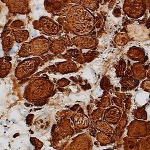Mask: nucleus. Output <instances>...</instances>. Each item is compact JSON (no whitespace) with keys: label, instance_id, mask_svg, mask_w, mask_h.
<instances>
[{"label":"nucleus","instance_id":"f257e3e1","mask_svg":"<svg viewBox=\"0 0 150 150\" xmlns=\"http://www.w3.org/2000/svg\"><path fill=\"white\" fill-rule=\"evenodd\" d=\"M145 0H124L123 10L125 15L132 19H139L147 10Z\"/></svg>","mask_w":150,"mask_h":150},{"label":"nucleus","instance_id":"f03ea898","mask_svg":"<svg viewBox=\"0 0 150 150\" xmlns=\"http://www.w3.org/2000/svg\"><path fill=\"white\" fill-rule=\"evenodd\" d=\"M126 33L129 36L130 40L133 41L144 42L150 38V29L145 26H142L137 23H132L126 27Z\"/></svg>","mask_w":150,"mask_h":150},{"label":"nucleus","instance_id":"7ed1b4c3","mask_svg":"<svg viewBox=\"0 0 150 150\" xmlns=\"http://www.w3.org/2000/svg\"><path fill=\"white\" fill-rule=\"evenodd\" d=\"M128 57L133 61H142L145 60V52L142 48L136 46H133L127 52Z\"/></svg>","mask_w":150,"mask_h":150},{"label":"nucleus","instance_id":"20e7f679","mask_svg":"<svg viewBox=\"0 0 150 150\" xmlns=\"http://www.w3.org/2000/svg\"><path fill=\"white\" fill-rule=\"evenodd\" d=\"M134 77L138 80H141L146 76V69L144 66L139 62L134 63L132 67Z\"/></svg>","mask_w":150,"mask_h":150},{"label":"nucleus","instance_id":"39448f33","mask_svg":"<svg viewBox=\"0 0 150 150\" xmlns=\"http://www.w3.org/2000/svg\"><path fill=\"white\" fill-rule=\"evenodd\" d=\"M132 73H130L129 74L126 72V75L124 77L122 78L121 81V84L123 85L124 87L129 88V89H132L134 87H136L137 85L139 84L138 81L131 76Z\"/></svg>","mask_w":150,"mask_h":150},{"label":"nucleus","instance_id":"423d86ee","mask_svg":"<svg viewBox=\"0 0 150 150\" xmlns=\"http://www.w3.org/2000/svg\"><path fill=\"white\" fill-rule=\"evenodd\" d=\"M130 40V38L127 33H118L114 38L115 43L120 46L126 45Z\"/></svg>","mask_w":150,"mask_h":150},{"label":"nucleus","instance_id":"0eeeda50","mask_svg":"<svg viewBox=\"0 0 150 150\" xmlns=\"http://www.w3.org/2000/svg\"><path fill=\"white\" fill-rule=\"evenodd\" d=\"M86 6L91 10H95L99 7V3L96 0H86Z\"/></svg>","mask_w":150,"mask_h":150},{"label":"nucleus","instance_id":"6e6552de","mask_svg":"<svg viewBox=\"0 0 150 150\" xmlns=\"http://www.w3.org/2000/svg\"><path fill=\"white\" fill-rule=\"evenodd\" d=\"M121 13H122V12H121V10L120 9V8L116 7L113 11V15L116 18L120 17L121 16Z\"/></svg>","mask_w":150,"mask_h":150},{"label":"nucleus","instance_id":"1a4fd4ad","mask_svg":"<svg viewBox=\"0 0 150 150\" xmlns=\"http://www.w3.org/2000/svg\"><path fill=\"white\" fill-rule=\"evenodd\" d=\"M145 26L149 29H150V17L147 19V22H145Z\"/></svg>","mask_w":150,"mask_h":150},{"label":"nucleus","instance_id":"9d476101","mask_svg":"<svg viewBox=\"0 0 150 150\" xmlns=\"http://www.w3.org/2000/svg\"><path fill=\"white\" fill-rule=\"evenodd\" d=\"M147 9L150 10V0H145Z\"/></svg>","mask_w":150,"mask_h":150},{"label":"nucleus","instance_id":"9b49d317","mask_svg":"<svg viewBox=\"0 0 150 150\" xmlns=\"http://www.w3.org/2000/svg\"><path fill=\"white\" fill-rule=\"evenodd\" d=\"M147 77H148V78L149 79H150V70L149 71V72L148 73V75H147Z\"/></svg>","mask_w":150,"mask_h":150},{"label":"nucleus","instance_id":"f8f14e48","mask_svg":"<svg viewBox=\"0 0 150 150\" xmlns=\"http://www.w3.org/2000/svg\"><path fill=\"white\" fill-rule=\"evenodd\" d=\"M14 51H13V50L11 51V52H10V54H11V55H13V54H14Z\"/></svg>","mask_w":150,"mask_h":150},{"label":"nucleus","instance_id":"ddd939ff","mask_svg":"<svg viewBox=\"0 0 150 150\" xmlns=\"http://www.w3.org/2000/svg\"><path fill=\"white\" fill-rule=\"evenodd\" d=\"M25 105H26L27 106H29V105H28V104H27V103H25Z\"/></svg>","mask_w":150,"mask_h":150}]
</instances>
